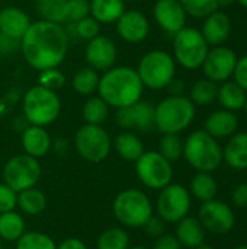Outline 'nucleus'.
Returning a JSON list of instances; mask_svg holds the SVG:
<instances>
[{
  "instance_id": "obj_1",
  "label": "nucleus",
  "mask_w": 247,
  "mask_h": 249,
  "mask_svg": "<svg viewBox=\"0 0 247 249\" xmlns=\"http://www.w3.org/2000/svg\"><path fill=\"white\" fill-rule=\"evenodd\" d=\"M68 50V35L60 23L48 20L32 22L20 39L25 61L35 70L58 67Z\"/></svg>"
},
{
  "instance_id": "obj_2",
  "label": "nucleus",
  "mask_w": 247,
  "mask_h": 249,
  "mask_svg": "<svg viewBox=\"0 0 247 249\" xmlns=\"http://www.w3.org/2000/svg\"><path fill=\"white\" fill-rule=\"evenodd\" d=\"M144 85L135 69L128 66H114L106 70L99 80L98 93L109 108H125L138 102L143 96Z\"/></svg>"
},
{
  "instance_id": "obj_3",
  "label": "nucleus",
  "mask_w": 247,
  "mask_h": 249,
  "mask_svg": "<svg viewBox=\"0 0 247 249\" xmlns=\"http://www.w3.org/2000/svg\"><path fill=\"white\" fill-rule=\"evenodd\" d=\"M195 107L185 95H170L154 107V127L162 134H179L192 124L197 114Z\"/></svg>"
},
{
  "instance_id": "obj_4",
  "label": "nucleus",
  "mask_w": 247,
  "mask_h": 249,
  "mask_svg": "<svg viewBox=\"0 0 247 249\" xmlns=\"http://www.w3.org/2000/svg\"><path fill=\"white\" fill-rule=\"evenodd\" d=\"M183 158L197 172L211 174L223 163V147L205 130H197L183 140Z\"/></svg>"
},
{
  "instance_id": "obj_5",
  "label": "nucleus",
  "mask_w": 247,
  "mask_h": 249,
  "mask_svg": "<svg viewBox=\"0 0 247 249\" xmlns=\"http://www.w3.org/2000/svg\"><path fill=\"white\" fill-rule=\"evenodd\" d=\"M112 213L121 226L138 229L153 216V204L148 196L141 190L127 188L115 196Z\"/></svg>"
},
{
  "instance_id": "obj_6",
  "label": "nucleus",
  "mask_w": 247,
  "mask_h": 249,
  "mask_svg": "<svg viewBox=\"0 0 247 249\" xmlns=\"http://www.w3.org/2000/svg\"><path fill=\"white\" fill-rule=\"evenodd\" d=\"M22 109L28 124L47 127L60 117L61 101L55 90L35 85L25 92Z\"/></svg>"
},
{
  "instance_id": "obj_7",
  "label": "nucleus",
  "mask_w": 247,
  "mask_h": 249,
  "mask_svg": "<svg viewBox=\"0 0 247 249\" xmlns=\"http://www.w3.org/2000/svg\"><path fill=\"white\" fill-rule=\"evenodd\" d=\"M144 88L160 90L169 86L176 74V61L173 55L163 50L146 53L135 69Z\"/></svg>"
},
{
  "instance_id": "obj_8",
  "label": "nucleus",
  "mask_w": 247,
  "mask_h": 249,
  "mask_svg": "<svg viewBox=\"0 0 247 249\" xmlns=\"http://www.w3.org/2000/svg\"><path fill=\"white\" fill-rule=\"evenodd\" d=\"M210 51V45L199 29L182 28L173 38V58L188 70L199 69Z\"/></svg>"
},
{
  "instance_id": "obj_9",
  "label": "nucleus",
  "mask_w": 247,
  "mask_h": 249,
  "mask_svg": "<svg viewBox=\"0 0 247 249\" xmlns=\"http://www.w3.org/2000/svg\"><path fill=\"white\" fill-rule=\"evenodd\" d=\"M73 144L77 155L90 163L103 162L112 150V140L102 125H82L74 134Z\"/></svg>"
},
{
  "instance_id": "obj_10",
  "label": "nucleus",
  "mask_w": 247,
  "mask_h": 249,
  "mask_svg": "<svg viewBox=\"0 0 247 249\" xmlns=\"http://www.w3.org/2000/svg\"><path fill=\"white\" fill-rule=\"evenodd\" d=\"M135 175L140 182L150 188L160 191L173 179V166L157 150L144 152L135 162Z\"/></svg>"
},
{
  "instance_id": "obj_11",
  "label": "nucleus",
  "mask_w": 247,
  "mask_h": 249,
  "mask_svg": "<svg viewBox=\"0 0 247 249\" xmlns=\"http://www.w3.org/2000/svg\"><path fill=\"white\" fill-rule=\"evenodd\" d=\"M42 174L41 163L36 158L26 153L10 158L3 166V182L16 193L32 188L38 184Z\"/></svg>"
},
{
  "instance_id": "obj_12",
  "label": "nucleus",
  "mask_w": 247,
  "mask_h": 249,
  "mask_svg": "<svg viewBox=\"0 0 247 249\" xmlns=\"http://www.w3.org/2000/svg\"><path fill=\"white\" fill-rule=\"evenodd\" d=\"M191 203L189 190L181 184L170 182L160 190L156 201V212L166 223H178L189 214Z\"/></svg>"
},
{
  "instance_id": "obj_13",
  "label": "nucleus",
  "mask_w": 247,
  "mask_h": 249,
  "mask_svg": "<svg viewBox=\"0 0 247 249\" xmlns=\"http://www.w3.org/2000/svg\"><path fill=\"white\" fill-rule=\"evenodd\" d=\"M198 220L204 231L214 235H226L231 232L236 225V217L231 207L215 198L201 204L198 210Z\"/></svg>"
},
{
  "instance_id": "obj_14",
  "label": "nucleus",
  "mask_w": 247,
  "mask_h": 249,
  "mask_svg": "<svg viewBox=\"0 0 247 249\" xmlns=\"http://www.w3.org/2000/svg\"><path fill=\"white\" fill-rule=\"evenodd\" d=\"M236 53L224 45H217L210 48L204 63H202V71L207 79L218 83H224L233 77V71L237 63Z\"/></svg>"
},
{
  "instance_id": "obj_15",
  "label": "nucleus",
  "mask_w": 247,
  "mask_h": 249,
  "mask_svg": "<svg viewBox=\"0 0 247 249\" xmlns=\"http://www.w3.org/2000/svg\"><path fill=\"white\" fill-rule=\"evenodd\" d=\"M116 124L124 131H138L147 133L154 127V105L140 99L138 102L116 109L115 114Z\"/></svg>"
},
{
  "instance_id": "obj_16",
  "label": "nucleus",
  "mask_w": 247,
  "mask_h": 249,
  "mask_svg": "<svg viewBox=\"0 0 247 249\" xmlns=\"http://www.w3.org/2000/svg\"><path fill=\"white\" fill-rule=\"evenodd\" d=\"M84 57L89 67L95 69L96 71H106L115 66L118 50L115 42L103 35H98L87 41L84 48Z\"/></svg>"
},
{
  "instance_id": "obj_17",
  "label": "nucleus",
  "mask_w": 247,
  "mask_h": 249,
  "mask_svg": "<svg viewBox=\"0 0 247 249\" xmlns=\"http://www.w3.org/2000/svg\"><path fill=\"white\" fill-rule=\"evenodd\" d=\"M115 23L119 38L130 44H138L144 41L150 32L148 19L137 9L125 10Z\"/></svg>"
},
{
  "instance_id": "obj_18",
  "label": "nucleus",
  "mask_w": 247,
  "mask_h": 249,
  "mask_svg": "<svg viewBox=\"0 0 247 249\" xmlns=\"http://www.w3.org/2000/svg\"><path fill=\"white\" fill-rule=\"evenodd\" d=\"M156 23L169 34H176L186 23V12L179 0H157L153 7Z\"/></svg>"
},
{
  "instance_id": "obj_19",
  "label": "nucleus",
  "mask_w": 247,
  "mask_h": 249,
  "mask_svg": "<svg viewBox=\"0 0 247 249\" xmlns=\"http://www.w3.org/2000/svg\"><path fill=\"white\" fill-rule=\"evenodd\" d=\"M201 34L205 38L208 45L217 47L224 45L231 34V19L227 13L215 10L207 18H204V23L201 28Z\"/></svg>"
},
{
  "instance_id": "obj_20",
  "label": "nucleus",
  "mask_w": 247,
  "mask_h": 249,
  "mask_svg": "<svg viewBox=\"0 0 247 249\" xmlns=\"http://www.w3.org/2000/svg\"><path fill=\"white\" fill-rule=\"evenodd\" d=\"M20 144H22L23 153L39 159L48 155V152L52 149V139L45 130V127L29 124L28 127L22 130Z\"/></svg>"
},
{
  "instance_id": "obj_21",
  "label": "nucleus",
  "mask_w": 247,
  "mask_h": 249,
  "mask_svg": "<svg viewBox=\"0 0 247 249\" xmlns=\"http://www.w3.org/2000/svg\"><path fill=\"white\" fill-rule=\"evenodd\" d=\"M31 23L29 16L16 6H6L0 10V32L10 38L20 41Z\"/></svg>"
},
{
  "instance_id": "obj_22",
  "label": "nucleus",
  "mask_w": 247,
  "mask_h": 249,
  "mask_svg": "<svg viewBox=\"0 0 247 249\" xmlns=\"http://www.w3.org/2000/svg\"><path fill=\"white\" fill-rule=\"evenodd\" d=\"M237 128H239V120L236 114L227 109H218L211 112L205 120V125H204V130L217 140L233 136L234 133H237Z\"/></svg>"
},
{
  "instance_id": "obj_23",
  "label": "nucleus",
  "mask_w": 247,
  "mask_h": 249,
  "mask_svg": "<svg viewBox=\"0 0 247 249\" xmlns=\"http://www.w3.org/2000/svg\"><path fill=\"white\" fill-rule=\"evenodd\" d=\"M223 162L236 171L247 169V133L240 131L229 137L223 147Z\"/></svg>"
},
{
  "instance_id": "obj_24",
  "label": "nucleus",
  "mask_w": 247,
  "mask_h": 249,
  "mask_svg": "<svg viewBox=\"0 0 247 249\" xmlns=\"http://www.w3.org/2000/svg\"><path fill=\"white\" fill-rule=\"evenodd\" d=\"M176 239L182 247L188 249H194L204 245V238H205V231L202 225L199 223L198 217L186 216L182 220L176 223Z\"/></svg>"
},
{
  "instance_id": "obj_25",
  "label": "nucleus",
  "mask_w": 247,
  "mask_h": 249,
  "mask_svg": "<svg viewBox=\"0 0 247 249\" xmlns=\"http://www.w3.org/2000/svg\"><path fill=\"white\" fill-rule=\"evenodd\" d=\"M112 147L119 155V158L124 159L125 162H135L146 152L143 140L134 131L119 133L114 139Z\"/></svg>"
},
{
  "instance_id": "obj_26",
  "label": "nucleus",
  "mask_w": 247,
  "mask_h": 249,
  "mask_svg": "<svg viewBox=\"0 0 247 249\" xmlns=\"http://www.w3.org/2000/svg\"><path fill=\"white\" fill-rule=\"evenodd\" d=\"M90 16L99 23H115L127 10L124 0H89Z\"/></svg>"
},
{
  "instance_id": "obj_27",
  "label": "nucleus",
  "mask_w": 247,
  "mask_h": 249,
  "mask_svg": "<svg viewBox=\"0 0 247 249\" xmlns=\"http://www.w3.org/2000/svg\"><path fill=\"white\" fill-rule=\"evenodd\" d=\"M247 92L239 86L234 80H227L218 86V95L217 99L221 104L223 109L227 111H239L245 108L246 104Z\"/></svg>"
},
{
  "instance_id": "obj_28",
  "label": "nucleus",
  "mask_w": 247,
  "mask_h": 249,
  "mask_svg": "<svg viewBox=\"0 0 247 249\" xmlns=\"http://www.w3.org/2000/svg\"><path fill=\"white\" fill-rule=\"evenodd\" d=\"M17 209L26 216H39L47 209V197L36 187L17 193Z\"/></svg>"
},
{
  "instance_id": "obj_29",
  "label": "nucleus",
  "mask_w": 247,
  "mask_h": 249,
  "mask_svg": "<svg viewBox=\"0 0 247 249\" xmlns=\"http://www.w3.org/2000/svg\"><path fill=\"white\" fill-rule=\"evenodd\" d=\"M26 232L25 219L16 210L0 213V239L3 242H16Z\"/></svg>"
},
{
  "instance_id": "obj_30",
  "label": "nucleus",
  "mask_w": 247,
  "mask_h": 249,
  "mask_svg": "<svg viewBox=\"0 0 247 249\" xmlns=\"http://www.w3.org/2000/svg\"><path fill=\"white\" fill-rule=\"evenodd\" d=\"M217 191H218L217 181L208 172H198L191 179V185H189L191 197H195L201 203L214 200L217 196Z\"/></svg>"
},
{
  "instance_id": "obj_31",
  "label": "nucleus",
  "mask_w": 247,
  "mask_h": 249,
  "mask_svg": "<svg viewBox=\"0 0 247 249\" xmlns=\"http://www.w3.org/2000/svg\"><path fill=\"white\" fill-rule=\"evenodd\" d=\"M99 80H100L99 73L95 69L87 66V67L79 69L74 73L71 85H73V89L79 95H82V96H92L93 93L98 92Z\"/></svg>"
},
{
  "instance_id": "obj_32",
  "label": "nucleus",
  "mask_w": 247,
  "mask_h": 249,
  "mask_svg": "<svg viewBox=\"0 0 247 249\" xmlns=\"http://www.w3.org/2000/svg\"><path fill=\"white\" fill-rule=\"evenodd\" d=\"M108 115H109V107L99 95L89 96V99L84 102L82 108V117L86 124L102 125L108 120Z\"/></svg>"
},
{
  "instance_id": "obj_33",
  "label": "nucleus",
  "mask_w": 247,
  "mask_h": 249,
  "mask_svg": "<svg viewBox=\"0 0 247 249\" xmlns=\"http://www.w3.org/2000/svg\"><path fill=\"white\" fill-rule=\"evenodd\" d=\"M217 95H218V85L205 77V79L197 80L194 83V86L191 88L189 99L195 105L205 107V105H211L214 101H217Z\"/></svg>"
},
{
  "instance_id": "obj_34",
  "label": "nucleus",
  "mask_w": 247,
  "mask_h": 249,
  "mask_svg": "<svg viewBox=\"0 0 247 249\" xmlns=\"http://www.w3.org/2000/svg\"><path fill=\"white\" fill-rule=\"evenodd\" d=\"M130 241V235L124 228H109L99 235L96 249H128Z\"/></svg>"
},
{
  "instance_id": "obj_35",
  "label": "nucleus",
  "mask_w": 247,
  "mask_h": 249,
  "mask_svg": "<svg viewBox=\"0 0 247 249\" xmlns=\"http://www.w3.org/2000/svg\"><path fill=\"white\" fill-rule=\"evenodd\" d=\"M67 0H36V10L42 20L52 23H64Z\"/></svg>"
},
{
  "instance_id": "obj_36",
  "label": "nucleus",
  "mask_w": 247,
  "mask_h": 249,
  "mask_svg": "<svg viewBox=\"0 0 247 249\" xmlns=\"http://www.w3.org/2000/svg\"><path fill=\"white\" fill-rule=\"evenodd\" d=\"M157 152L170 163L178 162L181 158H183V140L179 137V134H173V133L163 134L159 142Z\"/></svg>"
},
{
  "instance_id": "obj_37",
  "label": "nucleus",
  "mask_w": 247,
  "mask_h": 249,
  "mask_svg": "<svg viewBox=\"0 0 247 249\" xmlns=\"http://www.w3.org/2000/svg\"><path fill=\"white\" fill-rule=\"evenodd\" d=\"M16 249H57L51 236L42 232H25L16 242Z\"/></svg>"
},
{
  "instance_id": "obj_38",
  "label": "nucleus",
  "mask_w": 247,
  "mask_h": 249,
  "mask_svg": "<svg viewBox=\"0 0 247 249\" xmlns=\"http://www.w3.org/2000/svg\"><path fill=\"white\" fill-rule=\"evenodd\" d=\"M186 15L194 18H207L213 12L218 10L217 0H179Z\"/></svg>"
},
{
  "instance_id": "obj_39",
  "label": "nucleus",
  "mask_w": 247,
  "mask_h": 249,
  "mask_svg": "<svg viewBox=\"0 0 247 249\" xmlns=\"http://www.w3.org/2000/svg\"><path fill=\"white\" fill-rule=\"evenodd\" d=\"M38 85L51 90H57L66 85V76L58 70V67L45 69V70H41L38 74Z\"/></svg>"
},
{
  "instance_id": "obj_40",
  "label": "nucleus",
  "mask_w": 247,
  "mask_h": 249,
  "mask_svg": "<svg viewBox=\"0 0 247 249\" xmlns=\"http://www.w3.org/2000/svg\"><path fill=\"white\" fill-rule=\"evenodd\" d=\"M87 16H90L89 0H67L66 1V20L76 23Z\"/></svg>"
},
{
  "instance_id": "obj_41",
  "label": "nucleus",
  "mask_w": 247,
  "mask_h": 249,
  "mask_svg": "<svg viewBox=\"0 0 247 249\" xmlns=\"http://www.w3.org/2000/svg\"><path fill=\"white\" fill-rule=\"evenodd\" d=\"M73 25H74V34L79 38L86 39V41H90L92 38L98 36L100 32V23L96 19H93L92 16L83 18L82 20H79Z\"/></svg>"
},
{
  "instance_id": "obj_42",
  "label": "nucleus",
  "mask_w": 247,
  "mask_h": 249,
  "mask_svg": "<svg viewBox=\"0 0 247 249\" xmlns=\"http://www.w3.org/2000/svg\"><path fill=\"white\" fill-rule=\"evenodd\" d=\"M17 207V193L6 182H0V213L12 212Z\"/></svg>"
},
{
  "instance_id": "obj_43",
  "label": "nucleus",
  "mask_w": 247,
  "mask_h": 249,
  "mask_svg": "<svg viewBox=\"0 0 247 249\" xmlns=\"http://www.w3.org/2000/svg\"><path fill=\"white\" fill-rule=\"evenodd\" d=\"M165 225H166V222L165 220H162L159 216H151L146 223H144V226H143V229H144V232H146V235L147 236H150V238H159V236H162L163 233H165Z\"/></svg>"
},
{
  "instance_id": "obj_44",
  "label": "nucleus",
  "mask_w": 247,
  "mask_h": 249,
  "mask_svg": "<svg viewBox=\"0 0 247 249\" xmlns=\"http://www.w3.org/2000/svg\"><path fill=\"white\" fill-rule=\"evenodd\" d=\"M233 79L239 86H242L247 92V54L237 58V63L233 71Z\"/></svg>"
},
{
  "instance_id": "obj_45",
  "label": "nucleus",
  "mask_w": 247,
  "mask_h": 249,
  "mask_svg": "<svg viewBox=\"0 0 247 249\" xmlns=\"http://www.w3.org/2000/svg\"><path fill=\"white\" fill-rule=\"evenodd\" d=\"M17 50H20V41L10 38V36L0 32V55L6 57V55L16 53Z\"/></svg>"
},
{
  "instance_id": "obj_46",
  "label": "nucleus",
  "mask_w": 247,
  "mask_h": 249,
  "mask_svg": "<svg viewBox=\"0 0 247 249\" xmlns=\"http://www.w3.org/2000/svg\"><path fill=\"white\" fill-rule=\"evenodd\" d=\"M153 249H182V245L179 244V241L176 239L175 235L163 233L162 236H159L156 239Z\"/></svg>"
},
{
  "instance_id": "obj_47",
  "label": "nucleus",
  "mask_w": 247,
  "mask_h": 249,
  "mask_svg": "<svg viewBox=\"0 0 247 249\" xmlns=\"http://www.w3.org/2000/svg\"><path fill=\"white\" fill-rule=\"evenodd\" d=\"M231 201L239 209H247V184H239L233 190Z\"/></svg>"
},
{
  "instance_id": "obj_48",
  "label": "nucleus",
  "mask_w": 247,
  "mask_h": 249,
  "mask_svg": "<svg viewBox=\"0 0 247 249\" xmlns=\"http://www.w3.org/2000/svg\"><path fill=\"white\" fill-rule=\"evenodd\" d=\"M57 249H87V245L77 238H67L57 245Z\"/></svg>"
},
{
  "instance_id": "obj_49",
  "label": "nucleus",
  "mask_w": 247,
  "mask_h": 249,
  "mask_svg": "<svg viewBox=\"0 0 247 249\" xmlns=\"http://www.w3.org/2000/svg\"><path fill=\"white\" fill-rule=\"evenodd\" d=\"M167 89H169L170 95H183L185 85H183V82H182V80H179V79H173V80L169 83Z\"/></svg>"
},
{
  "instance_id": "obj_50",
  "label": "nucleus",
  "mask_w": 247,
  "mask_h": 249,
  "mask_svg": "<svg viewBox=\"0 0 247 249\" xmlns=\"http://www.w3.org/2000/svg\"><path fill=\"white\" fill-rule=\"evenodd\" d=\"M236 0H217L218 7H226V6H231Z\"/></svg>"
},
{
  "instance_id": "obj_51",
  "label": "nucleus",
  "mask_w": 247,
  "mask_h": 249,
  "mask_svg": "<svg viewBox=\"0 0 247 249\" xmlns=\"http://www.w3.org/2000/svg\"><path fill=\"white\" fill-rule=\"evenodd\" d=\"M237 3H240L245 9H247V0H236Z\"/></svg>"
},
{
  "instance_id": "obj_52",
  "label": "nucleus",
  "mask_w": 247,
  "mask_h": 249,
  "mask_svg": "<svg viewBox=\"0 0 247 249\" xmlns=\"http://www.w3.org/2000/svg\"><path fill=\"white\" fill-rule=\"evenodd\" d=\"M194 249H215V248H213V247H210V245H201V247H198V248H194Z\"/></svg>"
},
{
  "instance_id": "obj_53",
  "label": "nucleus",
  "mask_w": 247,
  "mask_h": 249,
  "mask_svg": "<svg viewBox=\"0 0 247 249\" xmlns=\"http://www.w3.org/2000/svg\"><path fill=\"white\" fill-rule=\"evenodd\" d=\"M128 249H148V248H144V247H130Z\"/></svg>"
},
{
  "instance_id": "obj_54",
  "label": "nucleus",
  "mask_w": 247,
  "mask_h": 249,
  "mask_svg": "<svg viewBox=\"0 0 247 249\" xmlns=\"http://www.w3.org/2000/svg\"><path fill=\"white\" fill-rule=\"evenodd\" d=\"M234 249H247V245H240V247H236Z\"/></svg>"
},
{
  "instance_id": "obj_55",
  "label": "nucleus",
  "mask_w": 247,
  "mask_h": 249,
  "mask_svg": "<svg viewBox=\"0 0 247 249\" xmlns=\"http://www.w3.org/2000/svg\"><path fill=\"white\" fill-rule=\"evenodd\" d=\"M245 111H246V114H247V98H246V104H245V108H243Z\"/></svg>"
},
{
  "instance_id": "obj_56",
  "label": "nucleus",
  "mask_w": 247,
  "mask_h": 249,
  "mask_svg": "<svg viewBox=\"0 0 247 249\" xmlns=\"http://www.w3.org/2000/svg\"><path fill=\"white\" fill-rule=\"evenodd\" d=\"M0 249H3V241L0 239Z\"/></svg>"
}]
</instances>
